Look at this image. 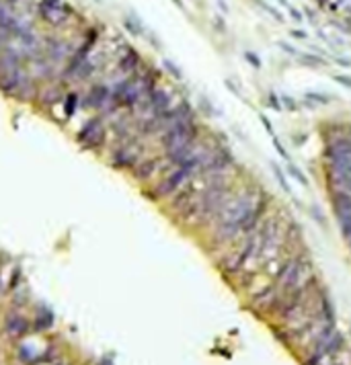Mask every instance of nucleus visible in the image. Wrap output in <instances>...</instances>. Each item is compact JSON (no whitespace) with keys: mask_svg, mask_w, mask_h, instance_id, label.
Instances as JSON below:
<instances>
[{"mask_svg":"<svg viewBox=\"0 0 351 365\" xmlns=\"http://www.w3.org/2000/svg\"><path fill=\"white\" fill-rule=\"evenodd\" d=\"M244 58H247V62H249L251 66H255L257 70L261 68V60H259V56H255L253 51H247V53H244Z\"/></svg>","mask_w":351,"mask_h":365,"instance_id":"31","label":"nucleus"},{"mask_svg":"<svg viewBox=\"0 0 351 365\" xmlns=\"http://www.w3.org/2000/svg\"><path fill=\"white\" fill-rule=\"evenodd\" d=\"M333 328H337V322H335V318H329V316H325V314H321L319 318H314L298 337H294L292 341H290V347L298 353V357L302 359L323 337H327Z\"/></svg>","mask_w":351,"mask_h":365,"instance_id":"3","label":"nucleus"},{"mask_svg":"<svg viewBox=\"0 0 351 365\" xmlns=\"http://www.w3.org/2000/svg\"><path fill=\"white\" fill-rule=\"evenodd\" d=\"M282 101H284V103H282V107H286L290 113H296V111H298V103H296L292 97L284 95V97H282Z\"/></svg>","mask_w":351,"mask_h":365,"instance_id":"28","label":"nucleus"},{"mask_svg":"<svg viewBox=\"0 0 351 365\" xmlns=\"http://www.w3.org/2000/svg\"><path fill=\"white\" fill-rule=\"evenodd\" d=\"M84 109H95L99 111L103 117L105 115H111V113H117V109L111 105V86L105 84V82H97L89 88V93L84 95L82 103H80Z\"/></svg>","mask_w":351,"mask_h":365,"instance_id":"8","label":"nucleus"},{"mask_svg":"<svg viewBox=\"0 0 351 365\" xmlns=\"http://www.w3.org/2000/svg\"><path fill=\"white\" fill-rule=\"evenodd\" d=\"M23 285V271H21V267H14L12 269V273H10V281H8V285H6V291H14V289H19Z\"/></svg>","mask_w":351,"mask_h":365,"instance_id":"20","label":"nucleus"},{"mask_svg":"<svg viewBox=\"0 0 351 365\" xmlns=\"http://www.w3.org/2000/svg\"><path fill=\"white\" fill-rule=\"evenodd\" d=\"M191 179H195V177H193L187 169L177 167V169H171L169 173L161 175V179H159V181L154 182L150 189H144L142 193H144L150 201L159 203V201L169 199L171 195H175L177 191H179L181 187H185V185L191 181Z\"/></svg>","mask_w":351,"mask_h":365,"instance_id":"4","label":"nucleus"},{"mask_svg":"<svg viewBox=\"0 0 351 365\" xmlns=\"http://www.w3.org/2000/svg\"><path fill=\"white\" fill-rule=\"evenodd\" d=\"M205 134H207V130L203 127L199 117H189V119L177 121L175 125L167 127L156 140H159V144L163 148V154H171V152L193 146Z\"/></svg>","mask_w":351,"mask_h":365,"instance_id":"1","label":"nucleus"},{"mask_svg":"<svg viewBox=\"0 0 351 365\" xmlns=\"http://www.w3.org/2000/svg\"><path fill=\"white\" fill-rule=\"evenodd\" d=\"M331 203H333V211L337 213H351V195L345 191L333 189L331 191Z\"/></svg>","mask_w":351,"mask_h":365,"instance_id":"16","label":"nucleus"},{"mask_svg":"<svg viewBox=\"0 0 351 365\" xmlns=\"http://www.w3.org/2000/svg\"><path fill=\"white\" fill-rule=\"evenodd\" d=\"M271 140H273V146H275V150H277V154H279V156H282V158H284V160H288V162H290V154H288V152H286V148H284V146H282V142H279V140H277V136H273V138H271Z\"/></svg>","mask_w":351,"mask_h":365,"instance_id":"29","label":"nucleus"},{"mask_svg":"<svg viewBox=\"0 0 351 365\" xmlns=\"http://www.w3.org/2000/svg\"><path fill=\"white\" fill-rule=\"evenodd\" d=\"M37 16L49 27H64L74 16V8L62 0H41L37 4Z\"/></svg>","mask_w":351,"mask_h":365,"instance_id":"7","label":"nucleus"},{"mask_svg":"<svg viewBox=\"0 0 351 365\" xmlns=\"http://www.w3.org/2000/svg\"><path fill=\"white\" fill-rule=\"evenodd\" d=\"M216 29H218V31H224V21H222L220 16H216Z\"/></svg>","mask_w":351,"mask_h":365,"instance_id":"39","label":"nucleus"},{"mask_svg":"<svg viewBox=\"0 0 351 365\" xmlns=\"http://www.w3.org/2000/svg\"><path fill=\"white\" fill-rule=\"evenodd\" d=\"M333 189L345 191V193H349L351 195V177H345V179H341V181L333 182V185H331V191H333Z\"/></svg>","mask_w":351,"mask_h":365,"instance_id":"26","label":"nucleus"},{"mask_svg":"<svg viewBox=\"0 0 351 365\" xmlns=\"http://www.w3.org/2000/svg\"><path fill=\"white\" fill-rule=\"evenodd\" d=\"M54 326V312L39 304L35 310H33V318H31V333H47L49 328Z\"/></svg>","mask_w":351,"mask_h":365,"instance_id":"14","label":"nucleus"},{"mask_svg":"<svg viewBox=\"0 0 351 365\" xmlns=\"http://www.w3.org/2000/svg\"><path fill=\"white\" fill-rule=\"evenodd\" d=\"M288 173H290V175H292V177H294V179H296L298 182H302V185H306V182H308V181H306V177L300 173V169H298V167H294L292 162L288 165Z\"/></svg>","mask_w":351,"mask_h":365,"instance_id":"27","label":"nucleus"},{"mask_svg":"<svg viewBox=\"0 0 351 365\" xmlns=\"http://www.w3.org/2000/svg\"><path fill=\"white\" fill-rule=\"evenodd\" d=\"M60 365H70V363H60Z\"/></svg>","mask_w":351,"mask_h":365,"instance_id":"47","label":"nucleus"},{"mask_svg":"<svg viewBox=\"0 0 351 365\" xmlns=\"http://www.w3.org/2000/svg\"><path fill=\"white\" fill-rule=\"evenodd\" d=\"M279 4H284V6H290V4H288V0H279Z\"/></svg>","mask_w":351,"mask_h":365,"instance_id":"44","label":"nucleus"},{"mask_svg":"<svg viewBox=\"0 0 351 365\" xmlns=\"http://www.w3.org/2000/svg\"><path fill=\"white\" fill-rule=\"evenodd\" d=\"M253 2H255V4H259V6H261V8H263L265 12H269V14H271V16L275 19V21H279V23H284V14H282V12L277 10V8H273V6H269V4H267V2H263V0H253Z\"/></svg>","mask_w":351,"mask_h":365,"instance_id":"23","label":"nucleus"},{"mask_svg":"<svg viewBox=\"0 0 351 365\" xmlns=\"http://www.w3.org/2000/svg\"><path fill=\"white\" fill-rule=\"evenodd\" d=\"M333 78H335V82H339V84H343V86L351 88V76H345V74H335Z\"/></svg>","mask_w":351,"mask_h":365,"instance_id":"32","label":"nucleus"},{"mask_svg":"<svg viewBox=\"0 0 351 365\" xmlns=\"http://www.w3.org/2000/svg\"><path fill=\"white\" fill-rule=\"evenodd\" d=\"M347 341H345V337H343V333L339 331V328H333L327 337H323L304 357H302V365H317L327 353H331L333 349H339V347H343Z\"/></svg>","mask_w":351,"mask_h":365,"instance_id":"10","label":"nucleus"},{"mask_svg":"<svg viewBox=\"0 0 351 365\" xmlns=\"http://www.w3.org/2000/svg\"><path fill=\"white\" fill-rule=\"evenodd\" d=\"M62 105H64V117H66V121H68V119H72V117L76 115L78 107H80V97H78V93H74V90L66 93V95H64Z\"/></svg>","mask_w":351,"mask_h":365,"instance_id":"17","label":"nucleus"},{"mask_svg":"<svg viewBox=\"0 0 351 365\" xmlns=\"http://www.w3.org/2000/svg\"><path fill=\"white\" fill-rule=\"evenodd\" d=\"M304 99H306V101H314L317 105H327V103L331 101L327 95H323V93H312V90H308V93L304 95Z\"/></svg>","mask_w":351,"mask_h":365,"instance_id":"24","label":"nucleus"},{"mask_svg":"<svg viewBox=\"0 0 351 365\" xmlns=\"http://www.w3.org/2000/svg\"><path fill=\"white\" fill-rule=\"evenodd\" d=\"M271 171H273L275 179H277V182H279V187H282L284 191H288V193H290V185H288L286 177H284V171H282V169H279L277 165H273V162H271Z\"/></svg>","mask_w":351,"mask_h":365,"instance_id":"25","label":"nucleus"},{"mask_svg":"<svg viewBox=\"0 0 351 365\" xmlns=\"http://www.w3.org/2000/svg\"><path fill=\"white\" fill-rule=\"evenodd\" d=\"M25 306H29V294H27V289L21 285L19 289H14V291H12V298H10V308H14V310H23Z\"/></svg>","mask_w":351,"mask_h":365,"instance_id":"19","label":"nucleus"},{"mask_svg":"<svg viewBox=\"0 0 351 365\" xmlns=\"http://www.w3.org/2000/svg\"><path fill=\"white\" fill-rule=\"evenodd\" d=\"M144 68V58L136 47H126L117 60V70L126 76H134Z\"/></svg>","mask_w":351,"mask_h":365,"instance_id":"12","label":"nucleus"},{"mask_svg":"<svg viewBox=\"0 0 351 365\" xmlns=\"http://www.w3.org/2000/svg\"><path fill=\"white\" fill-rule=\"evenodd\" d=\"M25 56L21 49L8 45L0 51V93L6 97H14V93L19 90L21 82L25 80L27 72H25Z\"/></svg>","mask_w":351,"mask_h":365,"instance_id":"2","label":"nucleus"},{"mask_svg":"<svg viewBox=\"0 0 351 365\" xmlns=\"http://www.w3.org/2000/svg\"><path fill=\"white\" fill-rule=\"evenodd\" d=\"M76 142L82 144L86 150H93V152L103 150L107 146L105 117L99 113V115H93L91 119H86L82 123V127L78 130V134H76Z\"/></svg>","mask_w":351,"mask_h":365,"instance_id":"5","label":"nucleus"},{"mask_svg":"<svg viewBox=\"0 0 351 365\" xmlns=\"http://www.w3.org/2000/svg\"><path fill=\"white\" fill-rule=\"evenodd\" d=\"M140 150H138V136L130 140H117V144L109 152V165L115 171H126L132 173L134 167L140 162Z\"/></svg>","mask_w":351,"mask_h":365,"instance_id":"6","label":"nucleus"},{"mask_svg":"<svg viewBox=\"0 0 351 365\" xmlns=\"http://www.w3.org/2000/svg\"><path fill=\"white\" fill-rule=\"evenodd\" d=\"M267 105H269L273 111H282V103H279L277 95H273V93H269V95H267Z\"/></svg>","mask_w":351,"mask_h":365,"instance_id":"30","label":"nucleus"},{"mask_svg":"<svg viewBox=\"0 0 351 365\" xmlns=\"http://www.w3.org/2000/svg\"><path fill=\"white\" fill-rule=\"evenodd\" d=\"M4 2H6V4H8V6H10V4H14V2H16V0H4Z\"/></svg>","mask_w":351,"mask_h":365,"instance_id":"45","label":"nucleus"},{"mask_svg":"<svg viewBox=\"0 0 351 365\" xmlns=\"http://www.w3.org/2000/svg\"><path fill=\"white\" fill-rule=\"evenodd\" d=\"M298 58H300V62L302 64H306V66H325L327 62L321 58V56H314V53H298Z\"/></svg>","mask_w":351,"mask_h":365,"instance_id":"21","label":"nucleus"},{"mask_svg":"<svg viewBox=\"0 0 351 365\" xmlns=\"http://www.w3.org/2000/svg\"><path fill=\"white\" fill-rule=\"evenodd\" d=\"M95 365H115V363H113V359H111V357H101V359H99Z\"/></svg>","mask_w":351,"mask_h":365,"instance_id":"38","label":"nucleus"},{"mask_svg":"<svg viewBox=\"0 0 351 365\" xmlns=\"http://www.w3.org/2000/svg\"><path fill=\"white\" fill-rule=\"evenodd\" d=\"M218 6H220V8H222V10H224V12H226V10H228V6H226V4H224V0H218Z\"/></svg>","mask_w":351,"mask_h":365,"instance_id":"42","label":"nucleus"},{"mask_svg":"<svg viewBox=\"0 0 351 365\" xmlns=\"http://www.w3.org/2000/svg\"><path fill=\"white\" fill-rule=\"evenodd\" d=\"M0 287H2V265H0Z\"/></svg>","mask_w":351,"mask_h":365,"instance_id":"46","label":"nucleus"},{"mask_svg":"<svg viewBox=\"0 0 351 365\" xmlns=\"http://www.w3.org/2000/svg\"><path fill=\"white\" fill-rule=\"evenodd\" d=\"M312 213H314V220H317L319 224H327V222H325V217H323V213H321L317 207H312Z\"/></svg>","mask_w":351,"mask_h":365,"instance_id":"37","label":"nucleus"},{"mask_svg":"<svg viewBox=\"0 0 351 365\" xmlns=\"http://www.w3.org/2000/svg\"><path fill=\"white\" fill-rule=\"evenodd\" d=\"M317 365H351V347L345 343L339 349H333L331 353H327Z\"/></svg>","mask_w":351,"mask_h":365,"instance_id":"15","label":"nucleus"},{"mask_svg":"<svg viewBox=\"0 0 351 365\" xmlns=\"http://www.w3.org/2000/svg\"><path fill=\"white\" fill-rule=\"evenodd\" d=\"M2 331L6 339H10L12 343H19L31 335V320L23 314V310L10 308L2 318Z\"/></svg>","mask_w":351,"mask_h":365,"instance_id":"9","label":"nucleus"},{"mask_svg":"<svg viewBox=\"0 0 351 365\" xmlns=\"http://www.w3.org/2000/svg\"><path fill=\"white\" fill-rule=\"evenodd\" d=\"M163 68H165L175 80H183V70L177 66L173 60H163Z\"/></svg>","mask_w":351,"mask_h":365,"instance_id":"22","label":"nucleus"},{"mask_svg":"<svg viewBox=\"0 0 351 365\" xmlns=\"http://www.w3.org/2000/svg\"><path fill=\"white\" fill-rule=\"evenodd\" d=\"M173 2H175L179 8H183V0H173Z\"/></svg>","mask_w":351,"mask_h":365,"instance_id":"43","label":"nucleus"},{"mask_svg":"<svg viewBox=\"0 0 351 365\" xmlns=\"http://www.w3.org/2000/svg\"><path fill=\"white\" fill-rule=\"evenodd\" d=\"M259 117H261V123H263V125H265V130H267V134L273 138V136H275V132H273V125L269 123V119H267L265 115H259Z\"/></svg>","mask_w":351,"mask_h":365,"instance_id":"33","label":"nucleus"},{"mask_svg":"<svg viewBox=\"0 0 351 365\" xmlns=\"http://www.w3.org/2000/svg\"><path fill=\"white\" fill-rule=\"evenodd\" d=\"M288 10H290V14H292V19H294V21H298V23H300V21H304V14H302L300 10H296L294 6H288Z\"/></svg>","mask_w":351,"mask_h":365,"instance_id":"34","label":"nucleus"},{"mask_svg":"<svg viewBox=\"0 0 351 365\" xmlns=\"http://www.w3.org/2000/svg\"><path fill=\"white\" fill-rule=\"evenodd\" d=\"M199 105H201V109H203V111H205L207 115H212V113H214V109H212V105H209V103H207L205 99H201V101H199Z\"/></svg>","mask_w":351,"mask_h":365,"instance_id":"36","label":"nucleus"},{"mask_svg":"<svg viewBox=\"0 0 351 365\" xmlns=\"http://www.w3.org/2000/svg\"><path fill=\"white\" fill-rule=\"evenodd\" d=\"M279 47L284 49V51H288V53H292V56H298V51L292 47V45H288V43H284V41H279Z\"/></svg>","mask_w":351,"mask_h":365,"instance_id":"35","label":"nucleus"},{"mask_svg":"<svg viewBox=\"0 0 351 365\" xmlns=\"http://www.w3.org/2000/svg\"><path fill=\"white\" fill-rule=\"evenodd\" d=\"M64 84H58V82H47L45 86H41V90H39V97H37V101L35 103H39V109H43V111H47V109H51L56 103H60V101H64Z\"/></svg>","mask_w":351,"mask_h":365,"instance_id":"13","label":"nucleus"},{"mask_svg":"<svg viewBox=\"0 0 351 365\" xmlns=\"http://www.w3.org/2000/svg\"><path fill=\"white\" fill-rule=\"evenodd\" d=\"M163 154L161 156H148V158H140V162L134 167V171L130 173L134 179L138 182H142V185H146V182H150L154 177H159L161 175V171H163Z\"/></svg>","mask_w":351,"mask_h":365,"instance_id":"11","label":"nucleus"},{"mask_svg":"<svg viewBox=\"0 0 351 365\" xmlns=\"http://www.w3.org/2000/svg\"><path fill=\"white\" fill-rule=\"evenodd\" d=\"M292 35H294L296 39H306V33H304V31H292Z\"/></svg>","mask_w":351,"mask_h":365,"instance_id":"40","label":"nucleus"},{"mask_svg":"<svg viewBox=\"0 0 351 365\" xmlns=\"http://www.w3.org/2000/svg\"><path fill=\"white\" fill-rule=\"evenodd\" d=\"M124 27H126V31L128 33H132L134 37H142L146 31H144V25H142V21L136 16V14H128L126 19H124Z\"/></svg>","mask_w":351,"mask_h":365,"instance_id":"18","label":"nucleus"},{"mask_svg":"<svg viewBox=\"0 0 351 365\" xmlns=\"http://www.w3.org/2000/svg\"><path fill=\"white\" fill-rule=\"evenodd\" d=\"M337 64H341V66H351V62L345 60V58H337Z\"/></svg>","mask_w":351,"mask_h":365,"instance_id":"41","label":"nucleus"}]
</instances>
